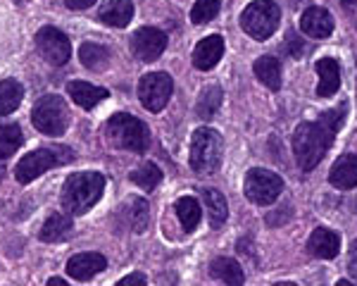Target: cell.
<instances>
[{"label":"cell","instance_id":"6","mask_svg":"<svg viewBox=\"0 0 357 286\" xmlns=\"http://www.w3.org/2000/svg\"><path fill=\"white\" fill-rule=\"evenodd\" d=\"M31 122L45 136H62L69 127V110L67 103L55 93L43 96L36 100L31 110Z\"/></svg>","mask_w":357,"mask_h":286},{"label":"cell","instance_id":"19","mask_svg":"<svg viewBox=\"0 0 357 286\" xmlns=\"http://www.w3.org/2000/svg\"><path fill=\"white\" fill-rule=\"evenodd\" d=\"M72 229H74L72 217L65 215V213H53L48 220L43 222L41 232H38V239L45 243L65 241V239H69V234H72Z\"/></svg>","mask_w":357,"mask_h":286},{"label":"cell","instance_id":"28","mask_svg":"<svg viewBox=\"0 0 357 286\" xmlns=\"http://www.w3.org/2000/svg\"><path fill=\"white\" fill-rule=\"evenodd\" d=\"M222 89L220 86H207V89L200 93L198 103H195V112H198L200 119H212V114L220 110L222 105Z\"/></svg>","mask_w":357,"mask_h":286},{"label":"cell","instance_id":"25","mask_svg":"<svg viewBox=\"0 0 357 286\" xmlns=\"http://www.w3.org/2000/svg\"><path fill=\"white\" fill-rule=\"evenodd\" d=\"M210 274L224 284H243V270L234 257H217L210 265Z\"/></svg>","mask_w":357,"mask_h":286},{"label":"cell","instance_id":"29","mask_svg":"<svg viewBox=\"0 0 357 286\" xmlns=\"http://www.w3.org/2000/svg\"><path fill=\"white\" fill-rule=\"evenodd\" d=\"M131 181H134L136 186H141L143 191H153V188L162 181V170L155 163H143L141 167H136L131 172Z\"/></svg>","mask_w":357,"mask_h":286},{"label":"cell","instance_id":"16","mask_svg":"<svg viewBox=\"0 0 357 286\" xmlns=\"http://www.w3.org/2000/svg\"><path fill=\"white\" fill-rule=\"evenodd\" d=\"M67 93L79 107H84V110H93L98 103L105 100L107 96H110V91L100 89V86H93L89 82H69L67 84Z\"/></svg>","mask_w":357,"mask_h":286},{"label":"cell","instance_id":"20","mask_svg":"<svg viewBox=\"0 0 357 286\" xmlns=\"http://www.w3.org/2000/svg\"><path fill=\"white\" fill-rule=\"evenodd\" d=\"M100 22H105L107 27L124 29L134 17V3L131 0H110L105 8L100 10Z\"/></svg>","mask_w":357,"mask_h":286},{"label":"cell","instance_id":"18","mask_svg":"<svg viewBox=\"0 0 357 286\" xmlns=\"http://www.w3.org/2000/svg\"><path fill=\"white\" fill-rule=\"evenodd\" d=\"M331 186L341 188V191H348V188L357 186V156L353 153H345L333 163L331 174H329Z\"/></svg>","mask_w":357,"mask_h":286},{"label":"cell","instance_id":"17","mask_svg":"<svg viewBox=\"0 0 357 286\" xmlns=\"http://www.w3.org/2000/svg\"><path fill=\"white\" fill-rule=\"evenodd\" d=\"M317 74H319V86H317V96L319 98H331L338 89H341V67L336 60L324 57L317 62Z\"/></svg>","mask_w":357,"mask_h":286},{"label":"cell","instance_id":"11","mask_svg":"<svg viewBox=\"0 0 357 286\" xmlns=\"http://www.w3.org/2000/svg\"><path fill=\"white\" fill-rule=\"evenodd\" d=\"M167 48V33L155 27H143L131 36V53L141 62H155Z\"/></svg>","mask_w":357,"mask_h":286},{"label":"cell","instance_id":"10","mask_svg":"<svg viewBox=\"0 0 357 286\" xmlns=\"http://www.w3.org/2000/svg\"><path fill=\"white\" fill-rule=\"evenodd\" d=\"M36 48L45 62H50L53 67H62L72 57V43H69L67 33L60 31L55 27H43L36 33Z\"/></svg>","mask_w":357,"mask_h":286},{"label":"cell","instance_id":"27","mask_svg":"<svg viewBox=\"0 0 357 286\" xmlns=\"http://www.w3.org/2000/svg\"><path fill=\"white\" fill-rule=\"evenodd\" d=\"M176 215H178V222H181L183 232H193V229L198 227L203 210H200V205H198V200H195V198L183 196V198L176 200Z\"/></svg>","mask_w":357,"mask_h":286},{"label":"cell","instance_id":"14","mask_svg":"<svg viewBox=\"0 0 357 286\" xmlns=\"http://www.w3.org/2000/svg\"><path fill=\"white\" fill-rule=\"evenodd\" d=\"M301 29L305 36L310 38H326L333 31V17L329 15V10L324 8H307L301 17Z\"/></svg>","mask_w":357,"mask_h":286},{"label":"cell","instance_id":"33","mask_svg":"<svg viewBox=\"0 0 357 286\" xmlns=\"http://www.w3.org/2000/svg\"><path fill=\"white\" fill-rule=\"evenodd\" d=\"M69 10H89L96 0H65Z\"/></svg>","mask_w":357,"mask_h":286},{"label":"cell","instance_id":"8","mask_svg":"<svg viewBox=\"0 0 357 286\" xmlns=\"http://www.w3.org/2000/svg\"><path fill=\"white\" fill-rule=\"evenodd\" d=\"M72 156H60V151H55V148H41V151H33L24 156L17 163L15 167V179L20 181V184H31L36 176H41L43 172L57 167V165L62 163H69Z\"/></svg>","mask_w":357,"mask_h":286},{"label":"cell","instance_id":"13","mask_svg":"<svg viewBox=\"0 0 357 286\" xmlns=\"http://www.w3.org/2000/svg\"><path fill=\"white\" fill-rule=\"evenodd\" d=\"M224 55V38L220 33H212V36H205L203 41L193 48V65L195 70L207 72L222 60Z\"/></svg>","mask_w":357,"mask_h":286},{"label":"cell","instance_id":"36","mask_svg":"<svg viewBox=\"0 0 357 286\" xmlns=\"http://www.w3.org/2000/svg\"><path fill=\"white\" fill-rule=\"evenodd\" d=\"M15 3H20V5H24V3H29V0H15Z\"/></svg>","mask_w":357,"mask_h":286},{"label":"cell","instance_id":"15","mask_svg":"<svg viewBox=\"0 0 357 286\" xmlns=\"http://www.w3.org/2000/svg\"><path fill=\"white\" fill-rule=\"evenodd\" d=\"M307 250L310 255L319 257V260H331V257L338 255L341 250V236L336 232L326 227H319L312 232V236L307 239Z\"/></svg>","mask_w":357,"mask_h":286},{"label":"cell","instance_id":"9","mask_svg":"<svg viewBox=\"0 0 357 286\" xmlns=\"http://www.w3.org/2000/svg\"><path fill=\"white\" fill-rule=\"evenodd\" d=\"M172 91H174V79L167 72H151L138 82V98L151 112L165 110V105L172 98Z\"/></svg>","mask_w":357,"mask_h":286},{"label":"cell","instance_id":"35","mask_svg":"<svg viewBox=\"0 0 357 286\" xmlns=\"http://www.w3.org/2000/svg\"><path fill=\"white\" fill-rule=\"evenodd\" d=\"M48 284L50 286H67V282L62 277H53V279H48Z\"/></svg>","mask_w":357,"mask_h":286},{"label":"cell","instance_id":"31","mask_svg":"<svg viewBox=\"0 0 357 286\" xmlns=\"http://www.w3.org/2000/svg\"><path fill=\"white\" fill-rule=\"evenodd\" d=\"M148 213H151V208H148V203L143 198H134L129 203V225L136 234H141L148 227V220H151Z\"/></svg>","mask_w":357,"mask_h":286},{"label":"cell","instance_id":"23","mask_svg":"<svg viewBox=\"0 0 357 286\" xmlns=\"http://www.w3.org/2000/svg\"><path fill=\"white\" fill-rule=\"evenodd\" d=\"M203 203H205V210L210 215V225L212 227H222L227 222V215H229V208H227V198L222 196L217 188H203Z\"/></svg>","mask_w":357,"mask_h":286},{"label":"cell","instance_id":"30","mask_svg":"<svg viewBox=\"0 0 357 286\" xmlns=\"http://www.w3.org/2000/svg\"><path fill=\"white\" fill-rule=\"evenodd\" d=\"M222 10V0H198L191 8V22L193 24H207L212 22Z\"/></svg>","mask_w":357,"mask_h":286},{"label":"cell","instance_id":"3","mask_svg":"<svg viewBox=\"0 0 357 286\" xmlns=\"http://www.w3.org/2000/svg\"><path fill=\"white\" fill-rule=\"evenodd\" d=\"M105 134L107 141L114 148H122V151L146 153L148 146H151V131H148V127L141 119H136L134 114L126 112H117L114 117H110Z\"/></svg>","mask_w":357,"mask_h":286},{"label":"cell","instance_id":"7","mask_svg":"<svg viewBox=\"0 0 357 286\" xmlns=\"http://www.w3.org/2000/svg\"><path fill=\"white\" fill-rule=\"evenodd\" d=\"M243 191L245 198L255 205H272L276 198L284 191V181H281L279 174L262 167H255L245 174L243 181Z\"/></svg>","mask_w":357,"mask_h":286},{"label":"cell","instance_id":"1","mask_svg":"<svg viewBox=\"0 0 357 286\" xmlns=\"http://www.w3.org/2000/svg\"><path fill=\"white\" fill-rule=\"evenodd\" d=\"M343 114L345 105H341L338 110L324 112L317 122L298 124L296 134H293V156L305 172L314 170L324 160L326 151L333 143V136L343 124Z\"/></svg>","mask_w":357,"mask_h":286},{"label":"cell","instance_id":"21","mask_svg":"<svg viewBox=\"0 0 357 286\" xmlns=\"http://www.w3.org/2000/svg\"><path fill=\"white\" fill-rule=\"evenodd\" d=\"M79 60H82V65L86 70L102 72L110 65V50L100 43H84L82 48H79Z\"/></svg>","mask_w":357,"mask_h":286},{"label":"cell","instance_id":"24","mask_svg":"<svg viewBox=\"0 0 357 286\" xmlns=\"http://www.w3.org/2000/svg\"><path fill=\"white\" fill-rule=\"evenodd\" d=\"M24 98V89L17 79H3L0 82V114H13L22 105Z\"/></svg>","mask_w":357,"mask_h":286},{"label":"cell","instance_id":"4","mask_svg":"<svg viewBox=\"0 0 357 286\" xmlns=\"http://www.w3.org/2000/svg\"><path fill=\"white\" fill-rule=\"evenodd\" d=\"M224 141L222 134L210 127L195 129L191 139V170L198 174H212L222 163Z\"/></svg>","mask_w":357,"mask_h":286},{"label":"cell","instance_id":"22","mask_svg":"<svg viewBox=\"0 0 357 286\" xmlns=\"http://www.w3.org/2000/svg\"><path fill=\"white\" fill-rule=\"evenodd\" d=\"M255 77L272 91H279L281 89V65L279 60L272 55H262L260 60H255V67H252Z\"/></svg>","mask_w":357,"mask_h":286},{"label":"cell","instance_id":"5","mask_svg":"<svg viewBox=\"0 0 357 286\" xmlns=\"http://www.w3.org/2000/svg\"><path fill=\"white\" fill-rule=\"evenodd\" d=\"M279 22H281V10L274 0H255L241 15V27L255 41H264V38L272 36L276 29H279Z\"/></svg>","mask_w":357,"mask_h":286},{"label":"cell","instance_id":"2","mask_svg":"<svg viewBox=\"0 0 357 286\" xmlns=\"http://www.w3.org/2000/svg\"><path fill=\"white\" fill-rule=\"evenodd\" d=\"M105 176L100 172H79L62 186V208L69 215H86L102 198Z\"/></svg>","mask_w":357,"mask_h":286},{"label":"cell","instance_id":"32","mask_svg":"<svg viewBox=\"0 0 357 286\" xmlns=\"http://www.w3.org/2000/svg\"><path fill=\"white\" fill-rule=\"evenodd\" d=\"M348 270L353 274V279L357 282V239L350 246V253H348Z\"/></svg>","mask_w":357,"mask_h":286},{"label":"cell","instance_id":"26","mask_svg":"<svg viewBox=\"0 0 357 286\" xmlns=\"http://www.w3.org/2000/svg\"><path fill=\"white\" fill-rule=\"evenodd\" d=\"M22 143H24L22 127H17V124H0V160L13 158L22 148Z\"/></svg>","mask_w":357,"mask_h":286},{"label":"cell","instance_id":"34","mask_svg":"<svg viewBox=\"0 0 357 286\" xmlns=\"http://www.w3.org/2000/svg\"><path fill=\"white\" fill-rule=\"evenodd\" d=\"M148 279L143 277V274H129V277H124V279H119V284L126 286V284H146Z\"/></svg>","mask_w":357,"mask_h":286},{"label":"cell","instance_id":"12","mask_svg":"<svg viewBox=\"0 0 357 286\" xmlns=\"http://www.w3.org/2000/svg\"><path fill=\"white\" fill-rule=\"evenodd\" d=\"M107 267V260L102 253H79L72 255L67 262V274L77 282H89L98 272H102Z\"/></svg>","mask_w":357,"mask_h":286}]
</instances>
